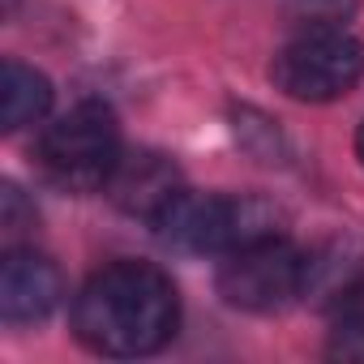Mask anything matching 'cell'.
Instances as JSON below:
<instances>
[{"label": "cell", "mask_w": 364, "mask_h": 364, "mask_svg": "<svg viewBox=\"0 0 364 364\" xmlns=\"http://www.w3.org/2000/svg\"><path fill=\"white\" fill-rule=\"evenodd\" d=\"M39 163L65 193H99L120 163V129L103 103H77L48 124L39 141Z\"/></svg>", "instance_id": "obj_3"}, {"label": "cell", "mask_w": 364, "mask_h": 364, "mask_svg": "<svg viewBox=\"0 0 364 364\" xmlns=\"http://www.w3.org/2000/svg\"><path fill=\"white\" fill-rule=\"evenodd\" d=\"M65 300L60 266L35 249H9L0 262V313L14 326L43 321Z\"/></svg>", "instance_id": "obj_6"}, {"label": "cell", "mask_w": 364, "mask_h": 364, "mask_svg": "<svg viewBox=\"0 0 364 364\" xmlns=\"http://www.w3.org/2000/svg\"><path fill=\"white\" fill-rule=\"evenodd\" d=\"M304 287H309V257L283 236L232 249L228 262L219 266V296L245 313H274L296 296H304Z\"/></svg>", "instance_id": "obj_4"}, {"label": "cell", "mask_w": 364, "mask_h": 364, "mask_svg": "<svg viewBox=\"0 0 364 364\" xmlns=\"http://www.w3.org/2000/svg\"><path fill=\"white\" fill-rule=\"evenodd\" d=\"M355 150H360V159H364V124H360V137H355Z\"/></svg>", "instance_id": "obj_10"}, {"label": "cell", "mask_w": 364, "mask_h": 364, "mask_svg": "<svg viewBox=\"0 0 364 364\" xmlns=\"http://www.w3.org/2000/svg\"><path fill=\"white\" fill-rule=\"evenodd\" d=\"M124 215H141V219H159L180 193H185V185H180V171L171 159L154 154V150H137V154H120L107 189H103Z\"/></svg>", "instance_id": "obj_7"}, {"label": "cell", "mask_w": 364, "mask_h": 364, "mask_svg": "<svg viewBox=\"0 0 364 364\" xmlns=\"http://www.w3.org/2000/svg\"><path fill=\"white\" fill-rule=\"evenodd\" d=\"M326 355L330 360H347V364H364V309H347L338 317V326L330 330Z\"/></svg>", "instance_id": "obj_9"}, {"label": "cell", "mask_w": 364, "mask_h": 364, "mask_svg": "<svg viewBox=\"0 0 364 364\" xmlns=\"http://www.w3.org/2000/svg\"><path fill=\"white\" fill-rule=\"evenodd\" d=\"M52 107V82L22 65V60H5L0 65V124H5L9 133L43 120Z\"/></svg>", "instance_id": "obj_8"}, {"label": "cell", "mask_w": 364, "mask_h": 364, "mask_svg": "<svg viewBox=\"0 0 364 364\" xmlns=\"http://www.w3.org/2000/svg\"><path fill=\"white\" fill-rule=\"evenodd\" d=\"M180 321L171 279L146 262H112L73 300V334L99 355H150Z\"/></svg>", "instance_id": "obj_1"}, {"label": "cell", "mask_w": 364, "mask_h": 364, "mask_svg": "<svg viewBox=\"0 0 364 364\" xmlns=\"http://www.w3.org/2000/svg\"><path fill=\"white\" fill-rule=\"evenodd\" d=\"M279 215L262 198H240V193H180L159 219L154 232L189 253H232L253 240L279 236Z\"/></svg>", "instance_id": "obj_2"}, {"label": "cell", "mask_w": 364, "mask_h": 364, "mask_svg": "<svg viewBox=\"0 0 364 364\" xmlns=\"http://www.w3.org/2000/svg\"><path fill=\"white\" fill-rule=\"evenodd\" d=\"M360 73H364V48L343 31L300 35L270 65V82L300 103H330L347 95L360 82Z\"/></svg>", "instance_id": "obj_5"}]
</instances>
